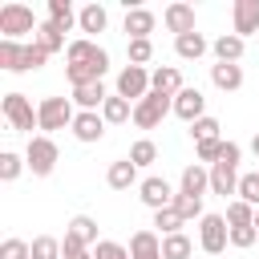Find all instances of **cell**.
Returning <instances> with one entry per match:
<instances>
[{
  "mask_svg": "<svg viewBox=\"0 0 259 259\" xmlns=\"http://www.w3.org/2000/svg\"><path fill=\"white\" fill-rule=\"evenodd\" d=\"M0 259H32V243H24V239H4L0 243Z\"/></svg>",
  "mask_w": 259,
  "mask_h": 259,
  "instance_id": "ab89813d",
  "label": "cell"
},
{
  "mask_svg": "<svg viewBox=\"0 0 259 259\" xmlns=\"http://www.w3.org/2000/svg\"><path fill=\"white\" fill-rule=\"evenodd\" d=\"M24 162H28V174L32 178H49L57 170V162H61V150H57V142L49 134H36L24 146Z\"/></svg>",
  "mask_w": 259,
  "mask_h": 259,
  "instance_id": "7a4b0ae2",
  "label": "cell"
},
{
  "mask_svg": "<svg viewBox=\"0 0 259 259\" xmlns=\"http://www.w3.org/2000/svg\"><path fill=\"white\" fill-rule=\"evenodd\" d=\"M174 186L166 182V178H158V174H146L142 178V186H138V198L150 206V210H166V206H174Z\"/></svg>",
  "mask_w": 259,
  "mask_h": 259,
  "instance_id": "9c48e42d",
  "label": "cell"
},
{
  "mask_svg": "<svg viewBox=\"0 0 259 259\" xmlns=\"http://www.w3.org/2000/svg\"><path fill=\"white\" fill-rule=\"evenodd\" d=\"M32 40H36V45H40V49H45L49 57H53V53H65V49H69V45H65V32H61L57 24H49V20H40V28H36V36H32Z\"/></svg>",
  "mask_w": 259,
  "mask_h": 259,
  "instance_id": "4316f807",
  "label": "cell"
},
{
  "mask_svg": "<svg viewBox=\"0 0 259 259\" xmlns=\"http://www.w3.org/2000/svg\"><path fill=\"white\" fill-rule=\"evenodd\" d=\"M174 117H182L186 125H194L198 117H206V97H202V89L186 85V89L174 97Z\"/></svg>",
  "mask_w": 259,
  "mask_h": 259,
  "instance_id": "8fae6325",
  "label": "cell"
},
{
  "mask_svg": "<svg viewBox=\"0 0 259 259\" xmlns=\"http://www.w3.org/2000/svg\"><path fill=\"white\" fill-rule=\"evenodd\" d=\"M73 138H77L81 146H97V142L105 138V117H101V113H89V109H77V117H73Z\"/></svg>",
  "mask_w": 259,
  "mask_h": 259,
  "instance_id": "7c38bea8",
  "label": "cell"
},
{
  "mask_svg": "<svg viewBox=\"0 0 259 259\" xmlns=\"http://www.w3.org/2000/svg\"><path fill=\"white\" fill-rule=\"evenodd\" d=\"M255 174H259V170H255Z\"/></svg>",
  "mask_w": 259,
  "mask_h": 259,
  "instance_id": "7dc6e473",
  "label": "cell"
},
{
  "mask_svg": "<svg viewBox=\"0 0 259 259\" xmlns=\"http://www.w3.org/2000/svg\"><path fill=\"white\" fill-rule=\"evenodd\" d=\"M45 61H49V53H45L36 40H28V45H24V73H36V69H45Z\"/></svg>",
  "mask_w": 259,
  "mask_h": 259,
  "instance_id": "7bdbcfd3",
  "label": "cell"
},
{
  "mask_svg": "<svg viewBox=\"0 0 259 259\" xmlns=\"http://www.w3.org/2000/svg\"><path fill=\"white\" fill-rule=\"evenodd\" d=\"M130 259H162V235L142 227L130 235Z\"/></svg>",
  "mask_w": 259,
  "mask_h": 259,
  "instance_id": "2e32d148",
  "label": "cell"
},
{
  "mask_svg": "<svg viewBox=\"0 0 259 259\" xmlns=\"http://www.w3.org/2000/svg\"><path fill=\"white\" fill-rule=\"evenodd\" d=\"M0 113H4V121H8L12 134H32V130H40V121H36V105H32L24 93H16V89L4 93Z\"/></svg>",
  "mask_w": 259,
  "mask_h": 259,
  "instance_id": "6da1fadb",
  "label": "cell"
},
{
  "mask_svg": "<svg viewBox=\"0 0 259 259\" xmlns=\"http://www.w3.org/2000/svg\"><path fill=\"white\" fill-rule=\"evenodd\" d=\"M93 259H130V247L125 243H113V239H101L93 247Z\"/></svg>",
  "mask_w": 259,
  "mask_h": 259,
  "instance_id": "b9f144b4",
  "label": "cell"
},
{
  "mask_svg": "<svg viewBox=\"0 0 259 259\" xmlns=\"http://www.w3.org/2000/svg\"><path fill=\"white\" fill-rule=\"evenodd\" d=\"M210 85L223 89V93H239V89H243V65H223V61H214V65H210Z\"/></svg>",
  "mask_w": 259,
  "mask_h": 259,
  "instance_id": "603a6c76",
  "label": "cell"
},
{
  "mask_svg": "<svg viewBox=\"0 0 259 259\" xmlns=\"http://www.w3.org/2000/svg\"><path fill=\"white\" fill-rule=\"evenodd\" d=\"M190 255H194V239H190L186 231L162 239V259H190Z\"/></svg>",
  "mask_w": 259,
  "mask_h": 259,
  "instance_id": "f1b7e54d",
  "label": "cell"
},
{
  "mask_svg": "<svg viewBox=\"0 0 259 259\" xmlns=\"http://www.w3.org/2000/svg\"><path fill=\"white\" fill-rule=\"evenodd\" d=\"M198 247L206 255H223L231 247V227H227V214H202L198 219Z\"/></svg>",
  "mask_w": 259,
  "mask_h": 259,
  "instance_id": "8992f818",
  "label": "cell"
},
{
  "mask_svg": "<svg viewBox=\"0 0 259 259\" xmlns=\"http://www.w3.org/2000/svg\"><path fill=\"white\" fill-rule=\"evenodd\" d=\"M0 69L4 73H24V45L0 36Z\"/></svg>",
  "mask_w": 259,
  "mask_h": 259,
  "instance_id": "83f0119b",
  "label": "cell"
},
{
  "mask_svg": "<svg viewBox=\"0 0 259 259\" xmlns=\"http://www.w3.org/2000/svg\"><path fill=\"white\" fill-rule=\"evenodd\" d=\"M231 20H235V36H259V0H235L231 4Z\"/></svg>",
  "mask_w": 259,
  "mask_h": 259,
  "instance_id": "30bf717a",
  "label": "cell"
},
{
  "mask_svg": "<svg viewBox=\"0 0 259 259\" xmlns=\"http://www.w3.org/2000/svg\"><path fill=\"white\" fill-rule=\"evenodd\" d=\"M223 142H227V138H206V142H194V162L214 166V162L223 158Z\"/></svg>",
  "mask_w": 259,
  "mask_h": 259,
  "instance_id": "e575fe53",
  "label": "cell"
},
{
  "mask_svg": "<svg viewBox=\"0 0 259 259\" xmlns=\"http://www.w3.org/2000/svg\"><path fill=\"white\" fill-rule=\"evenodd\" d=\"M227 227H255V206L243 198H231L227 202Z\"/></svg>",
  "mask_w": 259,
  "mask_h": 259,
  "instance_id": "1f68e13d",
  "label": "cell"
},
{
  "mask_svg": "<svg viewBox=\"0 0 259 259\" xmlns=\"http://www.w3.org/2000/svg\"><path fill=\"white\" fill-rule=\"evenodd\" d=\"M109 101V93H105V85L101 81H93V85H81V89H73V105L77 109H89V113H101V105Z\"/></svg>",
  "mask_w": 259,
  "mask_h": 259,
  "instance_id": "cb8c5ba5",
  "label": "cell"
},
{
  "mask_svg": "<svg viewBox=\"0 0 259 259\" xmlns=\"http://www.w3.org/2000/svg\"><path fill=\"white\" fill-rule=\"evenodd\" d=\"M210 194H219V198H235V194H239V166H231V162H214V166H210Z\"/></svg>",
  "mask_w": 259,
  "mask_h": 259,
  "instance_id": "9a60e30c",
  "label": "cell"
},
{
  "mask_svg": "<svg viewBox=\"0 0 259 259\" xmlns=\"http://www.w3.org/2000/svg\"><path fill=\"white\" fill-rule=\"evenodd\" d=\"M210 53H214V61H223V65H239L243 53H247V40L235 36V32H223V36L210 40Z\"/></svg>",
  "mask_w": 259,
  "mask_h": 259,
  "instance_id": "d6986e66",
  "label": "cell"
},
{
  "mask_svg": "<svg viewBox=\"0 0 259 259\" xmlns=\"http://www.w3.org/2000/svg\"><path fill=\"white\" fill-rule=\"evenodd\" d=\"M174 53H178V61H198V57H206V53H210V40L194 28V32L174 36Z\"/></svg>",
  "mask_w": 259,
  "mask_h": 259,
  "instance_id": "7402d4cb",
  "label": "cell"
},
{
  "mask_svg": "<svg viewBox=\"0 0 259 259\" xmlns=\"http://www.w3.org/2000/svg\"><path fill=\"white\" fill-rule=\"evenodd\" d=\"M24 170H28L24 154H16V150H4V154H0V182H16Z\"/></svg>",
  "mask_w": 259,
  "mask_h": 259,
  "instance_id": "4dcf8cb0",
  "label": "cell"
},
{
  "mask_svg": "<svg viewBox=\"0 0 259 259\" xmlns=\"http://www.w3.org/2000/svg\"><path fill=\"white\" fill-rule=\"evenodd\" d=\"M101 117H105V125H121V121H134V101H125V97L109 93V101L101 105Z\"/></svg>",
  "mask_w": 259,
  "mask_h": 259,
  "instance_id": "484cf974",
  "label": "cell"
},
{
  "mask_svg": "<svg viewBox=\"0 0 259 259\" xmlns=\"http://www.w3.org/2000/svg\"><path fill=\"white\" fill-rule=\"evenodd\" d=\"M105 182H109V190H130V186H142V178H138V166H134L130 158H117V162H109V170H105Z\"/></svg>",
  "mask_w": 259,
  "mask_h": 259,
  "instance_id": "44dd1931",
  "label": "cell"
},
{
  "mask_svg": "<svg viewBox=\"0 0 259 259\" xmlns=\"http://www.w3.org/2000/svg\"><path fill=\"white\" fill-rule=\"evenodd\" d=\"M32 259H61V239L36 235V239H32Z\"/></svg>",
  "mask_w": 259,
  "mask_h": 259,
  "instance_id": "74e56055",
  "label": "cell"
},
{
  "mask_svg": "<svg viewBox=\"0 0 259 259\" xmlns=\"http://www.w3.org/2000/svg\"><path fill=\"white\" fill-rule=\"evenodd\" d=\"M36 28H40V20L32 16L28 4L12 0V4L0 8V32H4V40H20V36H28V32L36 36Z\"/></svg>",
  "mask_w": 259,
  "mask_h": 259,
  "instance_id": "277c9868",
  "label": "cell"
},
{
  "mask_svg": "<svg viewBox=\"0 0 259 259\" xmlns=\"http://www.w3.org/2000/svg\"><path fill=\"white\" fill-rule=\"evenodd\" d=\"M255 231H259V210H255Z\"/></svg>",
  "mask_w": 259,
  "mask_h": 259,
  "instance_id": "bcb514c9",
  "label": "cell"
},
{
  "mask_svg": "<svg viewBox=\"0 0 259 259\" xmlns=\"http://www.w3.org/2000/svg\"><path fill=\"white\" fill-rule=\"evenodd\" d=\"M235 198H243L259 210V174H239V194Z\"/></svg>",
  "mask_w": 259,
  "mask_h": 259,
  "instance_id": "f35d334b",
  "label": "cell"
},
{
  "mask_svg": "<svg viewBox=\"0 0 259 259\" xmlns=\"http://www.w3.org/2000/svg\"><path fill=\"white\" fill-rule=\"evenodd\" d=\"M49 24H57L61 32H69L77 24V8L69 0H49Z\"/></svg>",
  "mask_w": 259,
  "mask_h": 259,
  "instance_id": "f546056e",
  "label": "cell"
},
{
  "mask_svg": "<svg viewBox=\"0 0 259 259\" xmlns=\"http://www.w3.org/2000/svg\"><path fill=\"white\" fill-rule=\"evenodd\" d=\"M162 24H166V32H174V36L194 32V8H190V4H182V0H174V4H166Z\"/></svg>",
  "mask_w": 259,
  "mask_h": 259,
  "instance_id": "ac0fdd59",
  "label": "cell"
},
{
  "mask_svg": "<svg viewBox=\"0 0 259 259\" xmlns=\"http://www.w3.org/2000/svg\"><path fill=\"white\" fill-rule=\"evenodd\" d=\"M73 117H77L73 97H40V105H36V121H40V130H45V134L73 130Z\"/></svg>",
  "mask_w": 259,
  "mask_h": 259,
  "instance_id": "3957f363",
  "label": "cell"
},
{
  "mask_svg": "<svg viewBox=\"0 0 259 259\" xmlns=\"http://www.w3.org/2000/svg\"><path fill=\"white\" fill-rule=\"evenodd\" d=\"M125 158H130L138 170H142V166H154V162H158V146H154L150 138H138V142L130 146V154H125Z\"/></svg>",
  "mask_w": 259,
  "mask_h": 259,
  "instance_id": "d6a6232c",
  "label": "cell"
},
{
  "mask_svg": "<svg viewBox=\"0 0 259 259\" xmlns=\"http://www.w3.org/2000/svg\"><path fill=\"white\" fill-rule=\"evenodd\" d=\"M154 28H158V16H154L150 8H142V4H138V8H130V12H125V20H121V32H125L130 40H150V32H154Z\"/></svg>",
  "mask_w": 259,
  "mask_h": 259,
  "instance_id": "5bb4252c",
  "label": "cell"
},
{
  "mask_svg": "<svg viewBox=\"0 0 259 259\" xmlns=\"http://www.w3.org/2000/svg\"><path fill=\"white\" fill-rule=\"evenodd\" d=\"M65 61H69V65H93L101 77L109 73V53H105L97 40H89V36H77V40H69V49H65Z\"/></svg>",
  "mask_w": 259,
  "mask_h": 259,
  "instance_id": "52a82bcc",
  "label": "cell"
},
{
  "mask_svg": "<svg viewBox=\"0 0 259 259\" xmlns=\"http://www.w3.org/2000/svg\"><path fill=\"white\" fill-rule=\"evenodd\" d=\"M255 239H259V231H255V227H231V247L247 251V247H255Z\"/></svg>",
  "mask_w": 259,
  "mask_h": 259,
  "instance_id": "ee69618b",
  "label": "cell"
},
{
  "mask_svg": "<svg viewBox=\"0 0 259 259\" xmlns=\"http://www.w3.org/2000/svg\"><path fill=\"white\" fill-rule=\"evenodd\" d=\"M186 223H182V214L174 210V206H166V210H154V231L166 239V235H178Z\"/></svg>",
  "mask_w": 259,
  "mask_h": 259,
  "instance_id": "836d02e7",
  "label": "cell"
},
{
  "mask_svg": "<svg viewBox=\"0 0 259 259\" xmlns=\"http://www.w3.org/2000/svg\"><path fill=\"white\" fill-rule=\"evenodd\" d=\"M174 210L182 214V223H194V219H202L206 210H202V198H190V194H174Z\"/></svg>",
  "mask_w": 259,
  "mask_h": 259,
  "instance_id": "d590c367",
  "label": "cell"
},
{
  "mask_svg": "<svg viewBox=\"0 0 259 259\" xmlns=\"http://www.w3.org/2000/svg\"><path fill=\"white\" fill-rule=\"evenodd\" d=\"M178 190L190 194V198L210 194V166H202V162H186V166H182V178H178Z\"/></svg>",
  "mask_w": 259,
  "mask_h": 259,
  "instance_id": "4fadbf2b",
  "label": "cell"
},
{
  "mask_svg": "<svg viewBox=\"0 0 259 259\" xmlns=\"http://www.w3.org/2000/svg\"><path fill=\"white\" fill-rule=\"evenodd\" d=\"M113 93L138 105V101L150 93V69H142V65H125V69L117 73V85H113Z\"/></svg>",
  "mask_w": 259,
  "mask_h": 259,
  "instance_id": "ba28073f",
  "label": "cell"
},
{
  "mask_svg": "<svg viewBox=\"0 0 259 259\" xmlns=\"http://www.w3.org/2000/svg\"><path fill=\"white\" fill-rule=\"evenodd\" d=\"M125 57H130V65H150L154 61V45L150 40H125Z\"/></svg>",
  "mask_w": 259,
  "mask_h": 259,
  "instance_id": "8d00e7d4",
  "label": "cell"
},
{
  "mask_svg": "<svg viewBox=\"0 0 259 259\" xmlns=\"http://www.w3.org/2000/svg\"><path fill=\"white\" fill-rule=\"evenodd\" d=\"M77 28L89 32V40H93L97 32H105V28H109V12H105V4H97V0H93V4H81V8H77Z\"/></svg>",
  "mask_w": 259,
  "mask_h": 259,
  "instance_id": "e0dca14e",
  "label": "cell"
},
{
  "mask_svg": "<svg viewBox=\"0 0 259 259\" xmlns=\"http://www.w3.org/2000/svg\"><path fill=\"white\" fill-rule=\"evenodd\" d=\"M150 89H154V93H166V97H178V93L186 89L178 65H158V69L150 73Z\"/></svg>",
  "mask_w": 259,
  "mask_h": 259,
  "instance_id": "ffe728a7",
  "label": "cell"
},
{
  "mask_svg": "<svg viewBox=\"0 0 259 259\" xmlns=\"http://www.w3.org/2000/svg\"><path fill=\"white\" fill-rule=\"evenodd\" d=\"M166 113H174V97H166V93H154V89H150V93L134 105V125H138V130H158Z\"/></svg>",
  "mask_w": 259,
  "mask_h": 259,
  "instance_id": "5b68a950",
  "label": "cell"
},
{
  "mask_svg": "<svg viewBox=\"0 0 259 259\" xmlns=\"http://www.w3.org/2000/svg\"><path fill=\"white\" fill-rule=\"evenodd\" d=\"M251 154L259 158V130H255V138H251Z\"/></svg>",
  "mask_w": 259,
  "mask_h": 259,
  "instance_id": "f6af8a7d",
  "label": "cell"
},
{
  "mask_svg": "<svg viewBox=\"0 0 259 259\" xmlns=\"http://www.w3.org/2000/svg\"><path fill=\"white\" fill-rule=\"evenodd\" d=\"M65 235H73V239L85 243V247H97V243H101V239H97V219H93V214H73L69 227H65Z\"/></svg>",
  "mask_w": 259,
  "mask_h": 259,
  "instance_id": "d4e9b609",
  "label": "cell"
},
{
  "mask_svg": "<svg viewBox=\"0 0 259 259\" xmlns=\"http://www.w3.org/2000/svg\"><path fill=\"white\" fill-rule=\"evenodd\" d=\"M219 130H223V125H219V117H210V113H206V117H198V121L190 125V138H194V142H206V138H219Z\"/></svg>",
  "mask_w": 259,
  "mask_h": 259,
  "instance_id": "60d3db41",
  "label": "cell"
}]
</instances>
